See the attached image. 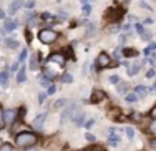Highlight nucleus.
Wrapping results in <instances>:
<instances>
[{
  "label": "nucleus",
  "instance_id": "f257e3e1",
  "mask_svg": "<svg viewBox=\"0 0 156 151\" xmlns=\"http://www.w3.org/2000/svg\"><path fill=\"white\" fill-rule=\"evenodd\" d=\"M37 135H33L32 131H22V133H18L15 136V143L17 146H20V148H28V146H33L37 143Z\"/></svg>",
  "mask_w": 156,
  "mask_h": 151
},
{
  "label": "nucleus",
  "instance_id": "f03ea898",
  "mask_svg": "<svg viewBox=\"0 0 156 151\" xmlns=\"http://www.w3.org/2000/svg\"><path fill=\"white\" fill-rule=\"evenodd\" d=\"M57 32L50 30V28H43V30L38 32V40L42 43H53L57 40Z\"/></svg>",
  "mask_w": 156,
  "mask_h": 151
},
{
  "label": "nucleus",
  "instance_id": "7ed1b4c3",
  "mask_svg": "<svg viewBox=\"0 0 156 151\" xmlns=\"http://www.w3.org/2000/svg\"><path fill=\"white\" fill-rule=\"evenodd\" d=\"M17 108H9V110H5L3 111V121H5V125H12V123H15V121L18 120L17 118Z\"/></svg>",
  "mask_w": 156,
  "mask_h": 151
},
{
  "label": "nucleus",
  "instance_id": "20e7f679",
  "mask_svg": "<svg viewBox=\"0 0 156 151\" xmlns=\"http://www.w3.org/2000/svg\"><path fill=\"white\" fill-rule=\"evenodd\" d=\"M75 111H76V101H73V103H70V106H68V108H66L65 111L62 113L60 121H62V123H66V121H68L70 118H72V115H73Z\"/></svg>",
  "mask_w": 156,
  "mask_h": 151
},
{
  "label": "nucleus",
  "instance_id": "39448f33",
  "mask_svg": "<svg viewBox=\"0 0 156 151\" xmlns=\"http://www.w3.org/2000/svg\"><path fill=\"white\" fill-rule=\"evenodd\" d=\"M110 61H111L110 55L105 53V51H101V53L98 55V58H96V67L98 68H106L110 65Z\"/></svg>",
  "mask_w": 156,
  "mask_h": 151
},
{
  "label": "nucleus",
  "instance_id": "423d86ee",
  "mask_svg": "<svg viewBox=\"0 0 156 151\" xmlns=\"http://www.w3.org/2000/svg\"><path fill=\"white\" fill-rule=\"evenodd\" d=\"M22 5H23V0H13L9 7V13L10 15H15L18 12V9H22Z\"/></svg>",
  "mask_w": 156,
  "mask_h": 151
},
{
  "label": "nucleus",
  "instance_id": "0eeeda50",
  "mask_svg": "<svg viewBox=\"0 0 156 151\" xmlns=\"http://www.w3.org/2000/svg\"><path fill=\"white\" fill-rule=\"evenodd\" d=\"M47 120V113H42V115H38L35 118V121H33V128L35 130H42L43 128V123H45Z\"/></svg>",
  "mask_w": 156,
  "mask_h": 151
},
{
  "label": "nucleus",
  "instance_id": "6e6552de",
  "mask_svg": "<svg viewBox=\"0 0 156 151\" xmlns=\"http://www.w3.org/2000/svg\"><path fill=\"white\" fill-rule=\"evenodd\" d=\"M48 61H55V63H58L60 67H65V57L60 53H51L50 58H48Z\"/></svg>",
  "mask_w": 156,
  "mask_h": 151
},
{
  "label": "nucleus",
  "instance_id": "1a4fd4ad",
  "mask_svg": "<svg viewBox=\"0 0 156 151\" xmlns=\"http://www.w3.org/2000/svg\"><path fill=\"white\" fill-rule=\"evenodd\" d=\"M103 98H105V93H103L101 90H95L93 97H91V103H98V101H101Z\"/></svg>",
  "mask_w": 156,
  "mask_h": 151
},
{
  "label": "nucleus",
  "instance_id": "9d476101",
  "mask_svg": "<svg viewBox=\"0 0 156 151\" xmlns=\"http://www.w3.org/2000/svg\"><path fill=\"white\" fill-rule=\"evenodd\" d=\"M38 61H40V53L32 55V58H30V68L32 70H38Z\"/></svg>",
  "mask_w": 156,
  "mask_h": 151
},
{
  "label": "nucleus",
  "instance_id": "9b49d317",
  "mask_svg": "<svg viewBox=\"0 0 156 151\" xmlns=\"http://www.w3.org/2000/svg\"><path fill=\"white\" fill-rule=\"evenodd\" d=\"M25 80H27V72H25V65L18 70V75H17V82L18 83H23Z\"/></svg>",
  "mask_w": 156,
  "mask_h": 151
},
{
  "label": "nucleus",
  "instance_id": "f8f14e48",
  "mask_svg": "<svg viewBox=\"0 0 156 151\" xmlns=\"http://www.w3.org/2000/svg\"><path fill=\"white\" fill-rule=\"evenodd\" d=\"M15 28H17L15 20H5V28H3L5 32H12V30H15Z\"/></svg>",
  "mask_w": 156,
  "mask_h": 151
},
{
  "label": "nucleus",
  "instance_id": "ddd939ff",
  "mask_svg": "<svg viewBox=\"0 0 156 151\" xmlns=\"http://www.w3.org/2000/svg\"><path fill=\"white\" fill-rule=\"evenodd\" d=\"M135 91H136V93H140V98H144V97H146V93H148L150 90H148L144 85H140V86L135 88Z\"/></svg>",
  "mask_w": 156,
  "mask_h": 151
},
{
  "label": "nucleus",
  "instance_id": "4468645a",
  "mask_svg": "<svg viewBox=\"0 0 156 151\" xmlns=\"http://www.w3.org/2000/svg\"><path fill=\"white\" fill-rule=\"evenodd\" d=\"M85 115L83 113H80V115H76L75 118H73V121H75V126H85Z\"/></svg>",
  "mask_w": 156,
  "mask_h": 151
},
{
  "label": "nucleus",
  "instance_id": "2eb2a0df",
  "mask_svg": "<svg viewBox=\"0 0 156 151\" xmlns=\"http://www.w3.org/2000/svg\"><path fill=\"white\" fill-rule=\"evenodd\" d=\"M138 72H140V65H138V63H135V65H131V67H128V75H129V76H135Z\"/></svg>",
  "mask_w": 156,
  "mask_h": 151
},
{
  "label": "nucleus",
  "instance_id": "dca6fc26",
  "mask_svg": "<svg viewBox=\"0 0 156 151\" xmlns=\"http://www.w3.org/2000/svg\"><path fill=\"white\" fill-rule=\"evenodd\" d=\"M5 45H7V48H17L18 42H17V40H12V38H7L5 40Z\"/></svg>",
  "mask_w": 156,
  "mask_h": 151
},
{
  "label": "nucleus",
  "instance_id": "f3484780",
  "mask_svg": "<svg viewBox=\"0 0 156 151\" xmlns=\"http://www.w3.org/2000/svg\"><path fill=\"white\" fill-rule=\"evenodd\" d=\"M125 100L128 101V103H135L136 100H138V97H136V93H126Z\"/></svg>",
  "mask_w": 156,
  "mask_h": 151
},
{
  "label": "nucleus",
  "instance_id": "a211bd4d",
  "mask_svg": "<svg viewBox=\"0 0 156 151\" xmlns=\"http://www.w3.org/2000/svg\"><path fill=\"white\" fill-rule=\"evenodd\" d=\"M65 105H68V100H65V98H63V100H58L57 103H55L53 108H55V110H60L62 106H65Z\"/></svg>",
  "mask_w": 156,
  "mask_h": 151
},
{
  "label": "nucleus",
  "instance_id": "6ab92c4d",
  "mask_svg": "<svg viewBox=\"0 0 156 151\" xmlns=\"http://www.w3.org/2000/svg\"><path fill=\"white\" fill-rule=\"evenodd\" d=\"M123 55H125V57H128V58H131V57H136V50L125 48V50H123Z\"/></svg>",
  "mask_w": 156,
  "mask_h": 151
},
{
  "label": "nucleus",
  "instance_id": "aec40b11",
  "mask_svg": "<svg viewBox=\"0 0 156 151\" xmlns=\"http://www.w3.org/2000/svg\"><path fill=\"white\" fill-rule=\"evenodd\" d=\"M126 136H128V139L135 138V130H133L131 126H126Z\"/></svg>",
  "mask_w": 156,
  "mask_h": 151
},
{
  "label": "nucleus",
  "instance_id": "412c9836",
  "mask_svg": "<svg viewBox=\"0 0 156 151\" xmlns=\"http://www.w3.org/2000/svg\"><path fill=\"white\" fill-rule=\"evenodd\" d=\"M120 82H121V80H120V76H118V75H111L110 76V83L111 85H120Z\"/></svg>",
  "mask_w": 156,
  "mask_h": 151
},
{
  "label": "nucleus",
  "instance_id": "4be33fe9",
  "mask_svg": "<svg viewBox=\"0 0 156 151\" xmlns=\"http://www.w3.org/2000/svg\"><path fill=\"white\" fill-rule=\"evenodd\" d=\"M62 80H63V83H72L73 82V76L70 75V73H65V75L62 76Z\"/></svg>",
  "mask_w": 156,
  "mask_h": 151
},
{
  "label": "nucleus",
  "instance_id": "5701e85b",
  "mask_svg": "<svg viewBox=\"0 0 156 151\" xmlns=\"http://www.w3.org/2000/svg\"><path fill=\"white\" fill-rule=\"evenodd\" d=\"M40 83H42L43 86H50V80H48L47 76H43V75H40Z\"/></svg>",
  "mask_w": 156,
  "mask_h": 151
},
{
  "label": "nucleus",
  "instance_id": "b1692460",
  "mask_svg": "<svg viewBox=\"0 0 156 151\" xmlns=\"http://www.w3.org/2000/svg\"><path fill=\"white\" fill-rule=\"evenodd\" d=\"M150 133H151V135H156V120L151 121V125H150Z\"/></svg>",
  "mask_w": 156,
  "mask_h": 151
},
{
  "label": "nucleus",
  "instance_id": "393cba45",
  "mask_svg": "<svg viewBox=\"0 0 156 151\" xmlns=\"http://www.w3.org/2000/svg\"><path fill=\"white\" fill-rule=\"evenodd\" d=\"M27 57H28V50H27V48H23V50H22V53H20V58H18V60L23 61Z\"/></svg>",
  "mask_w": 156,
  "mask_h": 151
},
{
  "label": "nucleus",
  "instance_id": "a878e982",
  "mask_svg": "<svg viewBox=\"0 0 156 151\" xmlns=\"http://www.w3.org/2000/svg\"><path fill=\"white\" fill-rule=\"evenodd\" d=\"M0 151H13V149H12V145H9V143H3L2 148H0Z\"/></svg>",
  "mask_w": 156,
  "mask_h": 151
},
{
  "label": "nucleus",
  "instance_id": "bb28decb",
  "mask_svg": "<svg viewBox=\"0 0 156 151\" xmlns=\"http://www.w3.org/2000/svg\"><path fill=\"white\" fill-rule=\"evenodd\" d=\"M3 126H5V121H3V111L0 110V130H3Z\"/></svg>",
  "mask_w": 156,
  "mask_h": 151
},
{
  "label": "nucleus",
  "instance_id": "cd10ccee",
  "mask_svg": "<svg viewBox=\"0 0 156 151\" xmlns=\"http://www.w3.org/2000/svg\"><path fill=\"white\" fill-rule=\"evenodd\" d=\"M7 80H9V75H7L5 72L3 73H0V83H3V82H7Z\"/></svg>",
  "mask_w": 156,
  "mask_h": 151
},
{
  "label": "nucleus",
  "instance_id": "c85d7f7f",
  "mask_svg": "<svg viewBox=\"0 0 156 151\" xmlns=\"http://www.w3.org/2000/svg\"><path fill=\"white\" fill-rule=\"evenodd\" d=\"M135 28H136V32H138L140 35L144 32V28H143V25H141V23H136V25H135Z\"/></svg>",
  "mask_w": 156,
  "mask_h": 151
},
{
  "label": "nucleus",
  "instance_id": "c756f323",
  "mask_svg": "<svg viewBox=\"0 0 156 151\" xmlns=\"http://www.w3.org/2000/svg\"><path fill=\"white\" fill-rule=\"evenodd\" d=\"M55 91H57V88H55V85H50V86H48V91H47V95H53Z\"/></svg>",
  "mask_w": 156,
  "mask_h": 151
},
{
  "label": "nucleus",
  "instance_id": "7c9ffc66",
  "mask_svg": "<svg viewBox=\"0 0 156 151\" xmlns=\"http://www.w3.org/2000/svg\"><path fill=\"white\" fill-rule=\"evenodd\" d=\"M141 37H143V40H150L151 38V33H150V32H143Z\"/></svg>",
  "mask_w": 156,
  "mask_h": 151
},
{
  "label": "nucleus",
  "instance_id": "2f4dec72",
  "mask_svg": "<svg viewBox=\"0 0 156 151\" xmlns=\"http://www.w3.org/2000/svg\"><path fill=\"white\" fill-rule=\"evenodd\" d=\"M45 98H47V93H40L38 95V103H43V101H45Z\"/></svg>",
  "mask_w": 156,
  "mask_h": 151
},
{
  "label": "nucleus",
  "instance_id": "473e14b6",
  "mask_svg": "<svg viewBox=\"0 0 156 151\" xmlns=\"http://www.w3.org/2000/svg\"><path fill=\"white\" fill-rule=\"evenodd\" d=\"M93 125H95V120H93V118H91V120H88L87 123H85V126H87V128H91V126H93Z\"/></svg>",
  "mask_w": 156,
  "mask_h": 151
},
{
  "label": "nucleus",
  "instance_id": "72a5a7b5",
  "mask_svg": "<svg viewBox=\"0 0 156 151\" xmlns=\"http://www.w3.org/2000/svg\"><path fill=\"white\" fill-rule=\"evenodd\" d=\"M87 139H88V141H95V135L88 133V135H87Z\"/></svg>",
  "mask_w": 156,
  "mask_h": 151
},
{
  "label": "nucleus",
  "instance_id": "f704fd0d",
  "mask_svg": "<svg viewBox=\"0 0 156 151\" xmlns=\"http://www.w3.org/2000/svg\"><path fill=\"white\" fill-rule=\"evenodd\" d=\"M151 50H153V48H151V47H148V48H146V50H144V57H150V53H151Z\"/></svg>",
  "mask_w": 156,
  "mask_h": 151
},
{
  "label": "nucleus",
  "instance_id": "c9c22d12",
  "mask_svg": "<svg viewBox=\"0 0 156 151\" xmlns=\"http://www.w3.org/2000/svg\"><path fill=\"white\" fill-rule=\"evenodd\" d=\"M33 5H35V0H28V2H27V7H28V9H32Z\"/></svg>",
  "mask_w": 156,
  "mask_h": 151
},
{
  "label": "nucleus",
  "instance_id": "e433bc0d",
  "mask_svg": "<svg viewBox=\"0 0 156 151\" xmlns=\"http://www.w3.org/2000/svg\"><path fill=\"white\" fill-rule=\"evenodd\" d=\"M113 57H115V58H116V60H120V57H121V53H120V51H118V50H115V55H113Z\"/></svg>",
  "mask_w": 156,
  "mask_h": 151
},
{
  "label": "nucleus",
  "instance_id": "4c0bfd02",
  "mask_svg": "<svg viewBox=\"0 0 156 151\" xmlns=\"http://www.w3.org/2000/svg\"><path fill=\"white\" fill-rule=\"evenodd\" d=\"M17 67H18V61H15V63L12 65V68H10V70H12V72H17V70H18Z\"/></svg>",
  "mask_w": 156,
  "mask_h": 151
},
{
  "label": "nucleus",
  "instance_id": "58836bf2",
  "mask_svg": "<svg viewBox=\"0 0 156 151\" xmlns=\"http://www.w3.org/2000/svg\"><path fill=\"white\" fill-rule=\"evenodd\" d=\"M90 10H91V7H90V5H85V7H83V12H85V13H88Z\"/></svg>",
  "mask_w": 156,
  "mask_h": 151
},
{
  "label": "nucleus",
  "instance_id": "ea45409f",
  "mask_svg": "<svg viewBox=\"0 0 156 151\" xmlns=\"http://www.w3.org/2000/svg\"><path fill=\"white\" fill-rule=\"evenodd\" d=\"M146 76H148V78H151V76H154V70H150V72L146 73Z\"/></svg>",
  "mask_w": 156,
  "mask_h": 151
},
{
  "label": "nucleus",
  "instance_id": "a19ab883",
  "mask_svg": "<svg viewBox=\"0 0 156 151\" xmlns=\"http://www.w3.org/2000/svg\"><path fill=\"white\" fill-rule=\"evenodd\" d=\"M120 30V25H113V27H111V32H118Z\"/></svg>",
  "mask_w": 156,
  "mask_h": 151
},
{
  "label": "nucleus",
  "instance_id": "79ce46f5",
  "mask_svg": "<svg viewBox=\"0 0 156 151\" xmlns=\"http://www.w3.org/2000/svg\"><path fill=\"white\" fill-rule=\"evenodd\" d=\"M150 115H151V116H153V118H154V120H156V106H154V108H153V110H151V113H150Z\"/></svg>",
  "mask_w": 156,
  "mask_h": 151
},
{
  "label": "nucleus",
  "instance_id": "37998d69",
  "mask_svg": "<svg viewBox=\"0 0 156 151\" xmlns=\"http://www.w3.org/2000/svg\"><path fill=\"white\" fill-rule=\"evenodd\" d=\"M43 18H45V20H48V18H51V15H50L48 12H45V13H43Z\"/></svg>",
  "mask_w": 156,
  "mask_h": 151
},
{
  "label": "nucleus",
  "instance_id": "c03bdc74",
  "mask_svg": "<svg viewBox=\"0 0 156 151\" xmlns=\"http://www.w3.org/2000/svg\"><path fill=\"white\" fill-rule=\"evenodd\" d=\"M151 148H153V149H156V138L153 139V141H151Z\"/></svg>",
  "mask_w": 156,
  "mask_h": 151
},
{
  "label": "nucleus",
  "instance_id": "a18cd8bd",
  "mask_svg": "<svg viewBox=\"0 0 156 151\" xmlns=\"http://www.w3.org/2000/svg\"><path fill=\"white\" fill-rule=\"evenodd\" d=\"M25 151H38V149H37V148H32V146H28V148L25 149Z\"/></svg>",
  "mask_w": 156,
  "mask_h": 151
},
{
  "label": "nucleus",
  "instance_id": "49530a36",
  "mask_svg": "<svg viewBox=\"0 0 156 151\" xmlns=\"http://www.w3.org/2000/svg\"><path fill=\"white\" fill-rule=\"evenodd\" d=\"M151 93H156V82H154V85H153V88H151Z\"/></svg>",
  "mask_w": 156,
  "mask_h": 151
},
{
  "label": "nucleus",
  "instance_id": "de8ad7c7",
  "mask_svg": "<svg viewBox=\"0 0 156 151\" xmlns=\"http://www.w3.org/2000/svg\"><path fill=\"white\" fill-rule=\"evenodd\" d=\"M0 18H5V13H3L2 9H0Z\"/></svg>",
  "mask_w": 156,
  "mask_h": 151
},
{
  "label": "nucleus",
  "instance_id": "09e8293b",
  "mask_svg": "<svg viewBox=\"0 0 156 151\" xmlns=\"http://www.w3.org/2000/svg\"><path fill=\"white\" fill-rule=\"evenodd\" d=\"M153 63L156 65V53H154V57H153Z\"/></svg>",
  "mask_w": 156,
  "mask_h": 151
},
{
  "label": "nucleus",
  "instance_id": "8fccbe9b",
  "mask_svg": "<svg viewBox=\"0 0 156 151\" xmlns=\"http://www.w3.org/2000/svg\"><path fill=\"white\" fill-rule=\"evenodd\" d=\"M98 151H101V149H98Z\"/></svg>",
  "mask_w": 156,
  "mask_h": 151
}]
</instances>
